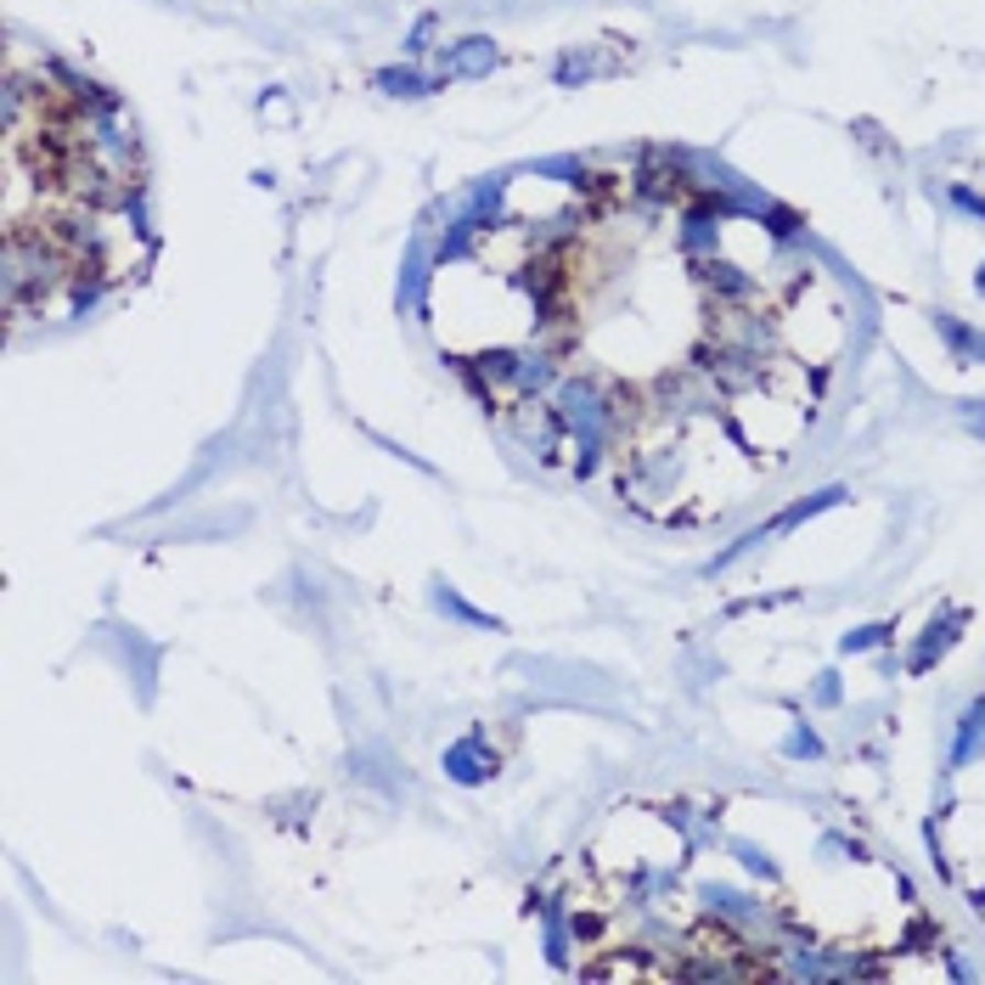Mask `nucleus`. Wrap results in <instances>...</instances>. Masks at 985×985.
<instances>
[{
    "mask_svg": "<svg viewBox=\"0 0 985 985\" xmlns=\"http://www.w3.org/2000/svg\"><path fill=\"white\" fill-rule=\"evenodd\" d=\"M840 502H851V490H845V484H828V490H817V496H800V502H788L782 513H771L766 529L782 535V529H795V524H806V518H817V513H828V507H840Z\"/></svg>",
    "mask_w": 985,
    "mask_h": 985,
    "instance_id": "39448f33",
    "label": "nucleus"
},
{
    "mask_svg": "<svg viewBox=\"0 0 985 985\" xmlns=\"http://www.w3.org/2000/svg\"><path fill=\"white\" fill-rule=\"evenodd\" d=\"M963 625H968V609H946V614H934V620L923 625V636L912 643V659H907V665H912V676H923L934 659H941V654L957 643V631H963Z\"/></svg>",
    "mask_w": 985,
    "mask_h": 985,
    "instance_id": "7ed1b4c3",
    "label": "nucleus"
},
{
    "mask_svg": "<svg viewBox=\"0 0 985 985\" xmlns=\"http://www.w3.org/2000/svg\"><path fill=\"white\" fill-rule=\"evenodd\" d=\"M963 423H968V434L985 439V401H963Z\"/></svg>",
    "mask_w": 985,
    "mask_h": 985,
    "instance_id": "f3484780",
    "label": "nucleus"
},
{
    "mask_svg": "<svg viewBox=\"0 0 985 985\" xmlns=\"http://www.w3.org/2000/svg\"><path fill=\"white\" fill-rule=\"evenodd\" d=\"M439 766H446V777H451V782L479 788V782H490V777L502 771V755H496V744H490V732H484V726H473V732H462V737H457V744H446Z\"/></svg>",
    "mask_w": 985,
    "mask_h": 985,
    "instance_id": "f257e3e1",
    "label": "nucleus"
},
{
    "mask_svg": "<svg viewBox=\"0 0 985 985\" xmlns=\"http://www.w3.org/2000/svg\"><path fill=\"white\" fill-rule=\"evenodd\" d=\"M946 197H952V204H957L963 215L985 220V197H979V191H968V186H957V180H952V186H946Z\"/></svg>",
    "mask_w": 985,
    "mask_h": 985,
    "instance_id": "dca6fc26",
    "label": "nucleus"
},
{
    "mask_svg": "<svg viewBox=\"0 0 985 985\" xmlns=\"http://www.w3.org/2000/svg\"><path fill=\"white\" fill-rule=\"evenodd\" d=\"M934 332L946 338V350H952V361H963V366H979L985 361V332H974L968 321H957V316H934Z\"/></svg>",
    "mask_w": 985,
    "mask_h": 985,
    "instance_id": "0eeeda50",
    "label": "nucleus"
},
{
    "mask_svg": "<svg viewBox=\"0 0 985 985\" xmlns=\"http://www.w3.org/2000/svg\"><path fill=\"white\" fill-rule=\"evenodd\" d=\"M428 603H434L439 614H451V620H462V625H473V631H502V625H496V620H490V614H479L473 603H462V598H457V591H451L446 580H434V591H428Z\"/></svg>",
    "mask_w": 985,
    "mask_h": 985,
    "instance_id": "1a4fd4ad",
    "label": "nucleus"
},
{
    "mask_svg": "<svg viewBox=\"0 0 985 985\" xmlns=\"http://www.w3.org/2000/svg\"><path fill=\"white\" fill-rule=\"evenodd\" d=\"M890 643H896V625H890V620H873V625H856V631L840 636V654L856 659V654H878V648H890Z\"/></svg>",
    "mask_w": 985,
    "mask_h": 985,
    "instance_id": "9d476101",
    "label": "nucleus"
},
{
    "mask_svg": "<svg viewBox=\"0 0 985 985\" xmlns=\"http://www.w3.org/2000/svg\"><path fill=\"white\" fill-rule=\"evenodd\" d=\"M979 755H985V693L952 721V755H946V771H968Z\"/></svg>",
    "mask_w": 985,
    "mask_h": 985,
    "instance_id": "20e7f679",
    "label": "nucleus"
},
{
    "mask_svg": "<svg viewBox=\"0 0 985 985\" xmlns=\"http://www.w3.org/2000/svg\"><path fill=\"white\" fill-rule=\"evenodd\" d=\"M974 287H979V293H985V265H979V276H974Z\"/></svg>",
    "mask_w": 985,
    "mask_h": 985,
    "instance_id": "6ab92c4d",
    "label": "nucleus"
},
{
    "mask_svg": "<svg viewBox=\"0 0 985 985\" xmlns=\"http://www.w3.org/2000/svg\"><path fill=\"white\" fill-rule=\"evenodd\" d=\"M434 34H439V18H434V12H428V18H417V29L406 34V57H423Z\"/></svg>",
    "mask_w": 985,
    "mask_h": 985,
    "instance_id": "2eb2a0df",
    "label": "nucleus"
},
{
    "mask_svg": "<svg viewBox=\"0 0 985 985\" xmlns=\"http://www.w3.org/2000/svg\"><path fill=\"white\" fill-rule=\"evenodd\" d=\"M423 287H428V242L417 237L412 249H406V276H401V293H394V299H401V310H417V305H423Z\"/></svg>",
    "mask_w": 985,
    "mask_h": 985,
    "instance_id": "6e6552de",
    "label": "nucleus"
},
{
    "mask_svg": "<svg viewBox=\"0 0 985 985\" xmlns=\"http://www.w3.org/2000/svg\"><path fill=\"white\" fill-rule=\"evenodd\" d=\"M496 63H502V52H496V40H484V34H468V40L439 52V74L446 79H484Z\"/></svg>",
    "mask_w": 985,
    "mask_h": 985,
    "instance_id": "f03ea898",
    "label": "nucleus"
},
{
    "mask_svg": "<svg viewBox=\"0 0 985 985\" xmlns=\"http://www.w3.org/2000/svg\"><path fill=\"white\" fill-rule=\"evenodd\" d=\"M372 85L383 90V96H434V90H446L451 79L446 74H423V68H377L372 74Z\"/></svg>",
    "mask_w": 985,
    "mask_h": 985,
    "instance_id": "423d86ee",
    "label": "nucleus"
},
{
    "mask_svg": "<svg viewBox=\"0 0 985 985\" xmlns=\"http://www.w3.org/2000/svg\"><path fill=\"white\" fill-rule=\"evenodd\" d=\"M726 851L737 856V867L755 873V878H766V884H777V878H782V873H777V862H771V851H766V845H755V840H726Z\"/></svg>",
    "mask_w": 985,
    "mask_h": 985,
    "instance_id": "9b49d317",
    "label": "nucleus"
},
{
    "mask_svg": "<svg viewBox=\"0 0 985 985\" xmlns=\"http://www.w3.org/2000/svg\"><path fill=\"white\" fill-rule=\"evenodd\" d=\"M845 699V687H840V670H822L817 681H811V704H822V710H833Z\"/></svg>",
    "mask_w": 985,
    "mask_h": 985,
    "instance_id": "4468645a",
    "label": "nucleus"
},
{
    "mask_svg": "<svg viewBox=\"0 0 985 985\" xmlns=\"http://www.w3.org/2000/svg\"><path fill=\"white\" fill-rule=\"evenodd\" d=\"M941 963H946V974H952V979H974V968H968L952 946H941Z\"/></svg>",
    "mask_w": 985,
    "mask_h": 985,
    "instance_id": "a211bd4d",
    "label": "nucleus"
},
{
    "mask_svg": "<svg viewBox=\"0 0 985 985\" xmlns=\"http://www.w3.org/2000/svg\"><path fill=\"white\" fill-rule=\"evenodd\" d=\"M782 755H788V760H822V737L811 732V721H795V726H788Z\"/></svg>",
    "mask_w": 985,
    "mask_h": 985,
    "instance_id": "f8f14e48",
    "label": "nucleus"
},
{
    "mask_svg": "<svg viewBox=\"0 0 985 985\" xmlns=\"http://www.w3.org/2000/svg\"><path fill=\"white\" fill-rule=\"evenodd\" d=\"M760 540H771V529H766V524H760V529H744V535H737L726 552H715V558H710V569H704V574H721V569H732V563L744 558V552H755Z\"/></svg>",
    "mask_w": 985,
    "mask_h": 985,
    "instance_id": "ddd939ff",
    "label": "nucleus"
}]
</instances>
